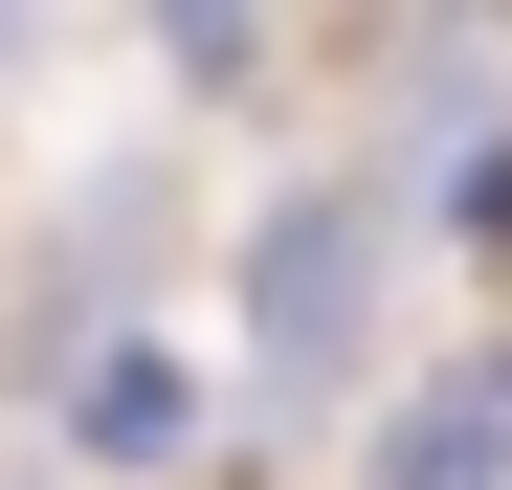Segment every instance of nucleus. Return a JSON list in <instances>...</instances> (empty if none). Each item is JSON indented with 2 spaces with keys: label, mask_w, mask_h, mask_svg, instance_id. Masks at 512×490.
Masks as SVG:
<instances>
[{
  "label": "nucleus",
  "mask_w": 512,
  "mask_h": 490,
  "mask_svg": "<svg viewBox=\"0 0 512 490\" xmlns=\"http://www.w3.org/2000/svg\"><path fill=\"white\" fill-rule=\"evenodd\" d=\"M357 312H379V223L357 201H268V245H245V357H268V401L357 379Z\"/></svg>",
  "instance_id": "nucleus-1"
},
{
  "label": "nucleus",
  "mask_w": 512,
  "mask_h": 490,
  "mask_svg": "<svg viewBox=\"0 0 512 490\" xmlns=\"http://www.w3.org/2000/svg\"><path fill=\"white\" fill-rule=\"evenodd\" d=\"M67 424H90L112 468H179V446H201V379H179V335H112V357H90V401H67Z\"/></svg>",
  "instance_id": "nucleus-2"
},
{
  "label": "nucleus",
  "mask_w": 512,
  "mask_h": 490,
  "mask_svg": "<svg viewBox=\"0 0 512 490\" xmlns=\"http://www.w3.org/2000/svg\"><path fill=\"white\" fill-rule=\"evenodd\" d=\"M512 468V357L490 379H446V401H401V424H379V490H490Z\"/></svg>",
  "instance_id": "nucleus-3"
},
{
  "label": "nucleus",
  "mask_w": 512,
  "mask_h": 490,
  "mask_svg": "<svg viewBox=\"0 0 512 490\" xmlns=\"http://www.w3.org/2000/svg\"><path fill=\"white\" fill-rule=\"evenodd\" d=\"M156 45H179L201 90H223V67H245V0H156Z\"/></svg>",
  "instance_id": "nucleus-4"
},
{
  "label": "nucleus",
  "mask_w": 512,
  "mask_h": 490,
  "mask_svg": "<svg viewBox=\"0 0 512 490\" xmlns=\"http://www.w3.org/2000/svg\"><path fill=\"white\" fill-rule=\"evenodd\" d=\"M0 45H23V0H0Z\"/></svg>",
  "instance_id": "nucleus-5"
}]
</instances>
